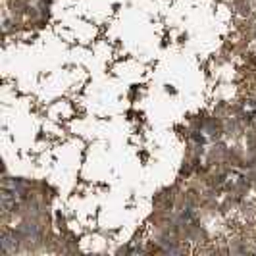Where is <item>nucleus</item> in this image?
<instances>
[{"label": "nucleus", "mask_w": 256, "mask_h": 256, "mask_svg": "<svg viewBox=\"0 0 256 256\" xmlns=\"http://www.w3.org/2000/svg\"><path fill=\"white\" fill-rule=\"evenodd\" d=\"M0 243H2V252H4V254H10V252H14V250L18 248V239L14 237L12 233H8V231L2 233Z\"/></svg>", "instance_id": "nucleus-1"}]
</instances>
